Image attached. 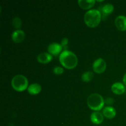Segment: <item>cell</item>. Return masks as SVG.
<instances>
[{
  "mask_svg": "<svg viewBox=\"0 0 126 126\" xmlns=\"http://www.w3.org/2000/svg\"><path fill=\"white\" fill-rule=\"evenodd\" d=\"M59 61L65 68L71 70L77 66L78 59L75 53L68 50H65L59 55Z\"/></svg>",
  "mask_w": 126,
  "mask_h": 126,
  "instance_id": "obj_1",
  "label": "cell"
},
{
  "mask_svg": "<svg viewBox=\"0 0 126 126\" xmlns=\"http://www.w3.org/2000/svg\"><path fill=\"white\" fill-rule=\"evenodd\" d=\"M102 18L100 11L97 9H91L85 13L84 20L88 27L94 28L98 25Z\"/></svg>",
  "mask_w": 126,
  "mask_h": 126,
  "instance_id": "obj_2",
  "label": "cell"
},
{
  "mask_svg": "<svg viewBox=\"0 0 126 126\" xmlns=\"http://www.w3.org/2000/svg\"><path fill=\"white\" fill-rule=\"evenodd\" d=\"M87 105L92 110L98 111L101 110L105 104V100L102 96L98 94H92L87 100Z\"/></svg>",
  "mask_w": 126,
  "mask_h": 126,
  "instance_id": "obj_3",
  "label": "cell"
},
{
  "mask_svg": "<svg viewBox=\"0 0 126 126\" xmlns=\"http://www.w3.org/2000/svg\"><path fill=\"white\" fill-rule=\"evenodd\" d=\"M12 88L18 92H22L28 87V81L27 78L22 75L14 76L11 81Z\"/></svg>",
  "mask_w": 126,
  "mask_h": 126,
  "instance_id": "obj_4",
  "label": "cell"
},
{
  "mask_svg": "<svg viewBox=\"0 0 126 126\" xmlns=\"http://www.w3.org/2000/svg\"><path fill=\"white\" fill-rule=\"evenodd\" d=\"M94 71L98 74L102 73L105 71L107 68V63L104 59L102 58H98L94 61L92 65Z\"/></svg>",
  "mask_w": 126,
  "mask_h": 126,
  "instance_id": "obj_5",
  "label": "cell"
},
{
  "mask_svg": "<svg viewBox=\"0 0 126 126\" xmlns=\"http://www.w3.org/2000/svg\"><path fill=\"white\" fill-rule=\"evenodd\" d=\"M63 47L61 44L57 43H53L49 44L47 47L48 53L52 55H57L62 50Z\"/></svg>",
  "mask_w": 126,
  "mask_h": 126,
  "instance_id": "obj_6",
  "label": "cell"
},
{
  "mask_svg": "<svg viewBox=\"0 0 126 126\" xmlns=\"http://www.w3.org/2000/svg\"><path fill=\"white\" fill-rule=\"evenodd\" d=\"M12 39L14 43H19L25 38V33L22 30H16L12 33Z\"/></svg>",
  "mask_w": 126,
  "mask_h": 126,
  "instance_id": "obj_7",
  "label": "cell"
},
{
  "mask_svg": "<svg viewBox=\"0 0 126 126\" xmlns=\"http://www.w3.org/2000/svg\"><path fill=\"white\" fill-rule=\"evenodd\" d=\"M115 25L118 30L121 31L126 30V17L124 16H119L115 19Z\"/></svg>",
  "mask_w": 126,
  "mask_h": 126,
  "instance_id": "obj_8",
  "label": "cell"
},
{
  "mask_svg": "<svg viewBox=\"0 0 126 126\" xmlns=\"http://www.w3.org/2000/svg\"><path fill=\"white\" fill-rule=\"evenodd\" d=\"M125 85L122 82H117L111 86V91L116 95H121L126 92Z\"/></svg>",
  "mask_w": 126,
  "mask_h": 126,
  "instance_id": "obj_9",
  "label": "cell"
},
{
  "mask_svg": "<svg viewBox=\"0 0 126 126\" xmlns=\"http://www.w3.org/2000/svg\"><path fill=\"white\" fill-rule=\"evenodd\" d=\"M52 60V55L47 52H42L37 56V60L41 63H47Z\"/></svg>",
  "mask_w": 126,
  "mask_h": 126,
  "instance_id": "obj_10",
  "label": "cell"
},
{
  "mask_svg": "<svg viewBox=\"0 0 126 126\" xmlns=\"http://www.w3.org/2000/svg\"><path fill=\"white\" fill-rule=\"evenodd\" d=\"M91 120L95 124H100L103 121V115L99 111H95L91 114Z\"/></svg>",
  "mask_w": 126,
  "mask_h": 126,
  "instance_id": "obj_11",
  "label": "cell"
},
{
  "mask_svg": "<svg viewBox=\"0 0 126 126\" xmlns=\"http://www.w3.org/2000/svg\"><path fill=\"white\" fill-rule=\"evenodd\" d=\"M116 114V110L112 107H106L103 108V115L108 119H113Z\"/></svg>",
  "mask_w": 126,
  "mask_h": 126,
  "instance_id": "obj_12",
  "label": "cell"
},
{
  "mask_svg": "<svg viewBox=\"0 0 126 126\" xmlns=\"http://www.w3.org/2000/svg\"><path fill=\"white\" fill-rule=\"evenodd\" d=\"M79 6L83 9H89L93 7L95 3V0H79L78 1Z\"/></svg>",
  "mask_w": 126,
  "mask_h": 126,
  "instance_id": "obj_13",
  "label": "cell"
},
{
  "mask_svg": "<svg viewBox=\"0 0 126 126\" xmlns=\"http://www.w3.org/2000/svg\"><path fill=\"white\" fill-rule=\"evenodd\" d=\"M28 93L31 95H37L41 91V86L38 83L31 84L27 89Z\"/></svg>",
  "mask_w": 126,
  "mask_h": 126,
  "instance_id": "obj_14",
  "label": "cell"
},
{
  "mask_svg": "<svg viewBox=\"0 0 126 126\" xmlns=\"http://www.w3.org/2000/svg\"><path fill=\"white\" fill-rule=\"evenodd\" d=\"M114 11V6L113 4L110 3L106 4L104 6L102 7V11L105 15H109L111 13H112V12Z\"/></svg>",
  "mask_w": 126,
  "mask_h": 126,
  "instance_id": "obj_15",
  "label": "cell"
},
{
  "mask_svg": "<svg viewBox=\"0 0 126 126\" xmlns=\"http://www.w3.org/2000/svg\"><path fill=\"white\" fill-rule=\"evenodd\" d=\"M94 77V73L92 71H86L81 76V79L84 82H89Z\"/></svg>",
  "mask_w": 126,
  "mask_h": 126,
  "instance_id": "obj_16",
  "label": "cell"
},
{
  "mask_svg": "<svg viewBox=\"0 0 126 126\" xmlns=\"http://www.w3.org/2000/svg\"><path fill=\"white\" fill-rule=\"evenodd\" d=\"M12 24L15 28H16V29L17 30H19L20 28V27H22V22L19 17H14V18L12 19Z\"/></svg>",
  "mask_w": 126,
  "mask_h": 126,
  "instance_id": "obj_17",
  "label": "cell"
},
{
  "mask_svg": "<svg viewBox=\"0 0 126 126\" xmlns=\"http://www.w3.org/2000/svg\"><path fill=\"white\" fill-rule=\"evenodd\" d=\"M64 70L63 68L60 67V66H55L53 69V72L54 73V74L57 75H60L63 73Z\"/></svg>",
  "mask_w": 126,
  "mask_h": 126,
  "instance_id": "obj_18",
  "label": "cell"
},
{
  "mask_svg": "<svg viewBox=\"0 0 126 126\" xmlns=\"http://www.w3.org/2000/svg\"><path fill=\"white\" fill-rule=\"evenodd\" d=\"M68 39L67 38H63L61 41V45L62 46V47L66 50L68 49Z\"/></svg>",
  "mask_w": 126,
  "mask_h": 126,
  "instance_id": "obj_19",
  "label": "cell"
},
{
  "mask_svg": "<svg viewBox=\"0 0 126 126\" xmlns=\"http://www.w3.org/2000/svg\"><path fill=\"white\" fill-rule=\"evenodd\" d=\"M105 103H106L107 104L111 105L114 103V100L112 98H111V97H108V98H107V99L105 100Z\"/></svg>",
  "mask_w": 126,
  "mask_h": 126,
  "instance_id": "obj_20",
  "label": "cell"
},
{
  "mask_svg": "<svg viewBox=\"0 0 126 126\" xmlns=\"http://www.w3.org/2000/svg\"><path fill=\"white\" fill-rule=\"evenodd\" d=\"M123 82H124V85L126 86V73L124 74V77H123Z\"/></svg>",
  "mask_w": 126,
  "mask_h": 126,
  "instance_id": "obj_21",
  "label": "cell"
}]
</instances>
